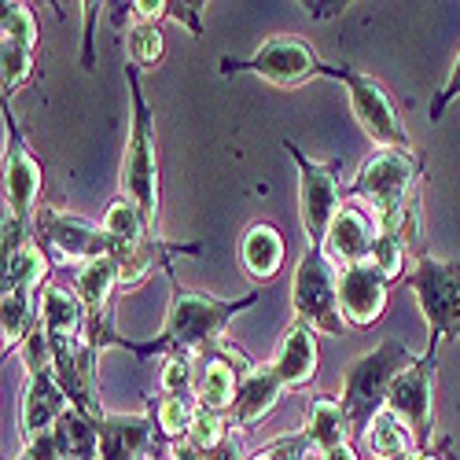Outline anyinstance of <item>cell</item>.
Segmentation results:
<instances>
[{"label":"cell","instance_id":"6da1fadb","mask_svg":"<svg viewBox=\"0 0 460 460\" xmlns=\"http://www.w3.org/2000/svg\"><path fill=\"white\" fill-rule=\"evenodd\" d=\"M254 302H261V291H247L243 298H214L207 291H188L173 280V302L163 332L151 342H137L126 335H114L111 347H122L129 354H137L140 361L147 358H196L225 339L228 321L236 314L251 310Z\"/></svg>","mask_w":460,"mask_h":460},{"label":"cell","instance_id":"7a4b0ae2","mask_svg":"<svg viewBox=\"0 0 460 460\" xmlns=\"http://www.w3.org/2000/svg\"><path fill=\"white\" fill-rule=\"evenodd\" d=\"M424 173V163L409 147H376V155L358 170V177L347 184V199H358L372 207L383 221V228H398L405 243H416L420 236V207H416V181Z\"/></svg>","mask_w":460,"mask_h":460},{"label":"cell","instance_id":"3957f363","mask_svg":"<svg viewBox=\"0 0 460 460\" xmlns=\"http://www.w3.org/2000/svg\"><path fill=\"white\" fill-rule=\"evenodd\" d=\"M129 85V140L122 159V196L140 207L144 221L159 233V147H155V114H151L140 85V66L126 63Z\"/></svg>","mask_w":460,"mask_h":460},{"label":"cell","instance_id":"277c9868","mask_svg":"<svg viewBox=\"0 0 460 460\" xmlns=\"http://www.w3.org/2000/svg\"><path fill=\"white\" fill-rule=\"evenodd\" d=\"M416 361V354L405 350V342L398 339H383L376 350H368L365 358H358L347 368V379H342V409H347L350 431L365 435L368 424L376 420V412L387 409V394L394 387V379Z\"/></svg>","mask_w":460,"mask_h":460},{"label":"cell","instance_id":"5b68a950","mask_svg":"<svg viewBox=\"0 0 460 460\" xmlns=\"http://www.w3.org/2000/svg\"><path fill=\"white\" fill-rule=\"evenodd\" d=\"M420 298V314L428 321V358H438L442 342L460 339V261H442L431 254H416L405 277Z\"/></svg>","mask_w":460,"mask_h":460},{"label":"cell","instance_id":"8992f818","mask_svg":"<svg viewBox=\"0 0 460 460\" xmlns=\"http://www.w3.org/2000/svg\"><path fill=\"white\" fill-rule=\"evenodd\" d=\"M291 305L314 332L332 339L347 335V321L339 314V265H332L321 247H305L291 280Z\"/></svg>","mask_w":460,"mask_h":460},{"label":"cell","instance_id":"52a82bcc","mask_svg":"<svg viewBox=\"0 0 460 460\" xmlns=\"http://www.w3.org/2000/svg\"><path fill=\"white\" fill-rule=\"evenodd\" d=\"M321 59L317 52L302 41L295 33H277V37H265L258 45V52L251 59H236V56H225L221 59V74L233 78V74H254V78L280 85V89H298L305 82L321 78Z\"/></svg>","mask_w":460,"mask_h":460},{"label":"cell","instance_id":"ba28073f","mask_svg":"<svg viewBox=\"0 0 460 460\" xmlns=\"http://www.w3.org/2000/svg\"><path fill=\"white\" fill-rule=\"evenodd\" d=\"M321 78H335V82L347 85L354 119L361 122L365 137L376 147H405V151L412 147V140L402 126V114H398L391 93L383 89V82H376L372 74H361L354 66H332V63L321 66Z\"/></svg>","mask_w":460,"mask_h":460},{"label":"cell","instance_id":"9c48e42d","mask_svg":"<svg viewBox=\"0 0 460 460\" xmlns=\"http://www.w3.org/2000/svg\"><path fill=\"white\" fill-rule=\"evenodd\" d=\"M288 155L295 159L298 170V199H302V225H305V236H310V247H324V236L335 221V214L347 203V184H342L339 170L342 163H317L310 155H302V147L295 140H284Z\"/></svg>","mask_w":460,"mask_h":460},{"label":"cell","instance_id":"30bf717a","mask_svg":"<svg viewBox=\"0 0 460 460\" xmlns=\"http://www.w3.org/2000/svg\"><path fill=\"white\" fill-rule=\"evenodd\" d=\"M33 240L56 251L66 261H96V258H111L114 254V240L107 236L103 225H93L78 214H66L56 207H41L33 217Z\"/></svg>","mask_w":460,"mask_h":460},{"label":"cell","instance_id":"8fae6325","mask_svg":"<svg viewBox=\"0 0 460 460\" xmlns=\"http://www.w3.org/2000/svg\"><path fill=\"white\" fill-rule=\"evenodd\" d=\"M435 368L438 358H416L398 379L387 394V409L398 412L405 424L412 428L420 449H431L435 446Z\"/></svg>","mask_w":460,"mask_h":460},{"label":"cell","instance_id":"7c38bea8","mask_svg":"<svg viewBox=\"0 0 460 460\" xmlns=\"http://www.w3.org/2000/svg\"><path fill=\"white\" fill-rule=\"evenodd\" d=\"M4 126H8V151H4V207L8 214L22 217L26 225H33L37 214V199H41L45 188V170L41 159L33 155V147L26 144L12 107L4 103Z\"/></svg>","mask_w":460,"mask_h":460},{"label":"cell","instance_id":"4fadbf2b","mask_svg":"<svg viewBox=\"0 0 460 460\" xmlns=\"http://www.w3.org/2000/svg\"><path fill=\"white\" fill-rule=\"evenodd\" d=\"M254 368V361L247 358V350L233 347V342H217V347L199 354V368H196V402L203 409L214 412H233L236 398H240V383L243 376Z\"/></svg>","mask_w":460,"mask_h":460},{"label":"cell","instance_id":"5bb4252c","mask_svg":"<svg viewBox=\"0 0 460 460\" xmlns=\"http://www.w3.org/2000/svg\"><path fill=\"white\" fill-rule=\"evenodd\" d=\"M391 280L383 277L372 261H358L339 270V314L347 321V328H372L391 298Z\"/></svg>","mask_w":460,"mask_h":460},{"label":"cell","instance_id":"9a60e30c","mask_svg":"<svg viewBox=\"0 0 460 460\" xmlns=\"http://www.w3.org/2000/svg\"><path fill=\"white\" fill-rule=\"evenodd\" d=\"M100 435V460H163L170 446L159 442L155 424L147 412H103L93 420Z\"/></svg>","mask_w":460,"mask_h":460},{"label":"cell","instance_id":"2e32d148","mask_svg":"<svg viewBox=\"0 0 460 460\" xmlns=\"http://www.w3.org/2000/svg\"><path fill=\"white\" fill-rule=\"evenodd\" d=\"M379 214L358 199H347L342 203V210L335 214L328 236H324V258L332 265H339V270H347V265H358V261H368L376 240H379Z\"/></svg>","mask_w":460,"mask_h":460},{"label":"cell","instance_id":"e0dca14e","mask_svg":"<svg viewBox=\"0 0 460 460\" xmlns=\"http://www.w3.org/2000/svg\"><path fill=\"white\" fill-rule=\"evenodd\" d=\"M96 358L100 350H93L85 339H52V365H56L59 387L74 409H82L93 420L103 416V405L96 394Z\"/></svg>","mask_w":460,"mask_h":460},{"label":"cell","instance_id":"ac0fdd59","mask_svg":"<svg viewBox=\"0 0 460 460\" xmlns=\"http://www.w3.org/2000/svg\"><path fill=\"white\" fill-rule=\"evenodd\" d=\"M70 409V398L63 394L56 372H37L26 376V391H22V420H19V431L22 442L37 438V435H49L59 416Z\"/></svg>","mask_w":460,"mask_h":460},{"label":"cell","instance_id":"d6986e66","mask_svg":"<svg viewBox=\"0 0 460 460\" xmlns=\"http://www.w3.org/2000/svg\"><path fill=\"white\" fill-rule=\"evenodd\" d=\"M273 372L291 391L314 387V379H317V332L305 321L295 317L288 324L280 347H277V358H273Z\"/></svg>","mask_w":460,"mask_h":460},{"label":"cell","instance_id":"ffe728a7","mask_svg":"<svg viewBox=\"0 0 460 460\" xmlns=\"http://www.w3.org/2000/svg\"><path fill=\"white\" fill-rule=\"evenodd\" d=\"M288 387L280 383V376L273 372V365H254L243 383H240V398H236V409H233V428L236 431H247V428H258L265 416H270L280 402Z\"/></svg>","mask_w":460,"mask_h":460},{"label":"cell","instance_id":"44dd1931","mask_svg":"<svg viewBox=\"0 0 460 460\" xmlns=\"http://www.w3.org/2000/svg\"><path fill=\"white\" fill-rule=\"evenodd\" d=\"M288 258L284 233L270 221H254L247 233L240 236V261L254 280H277Z\"/></svg>","mask_w":460,"mask_h":460},{"label":"cell","instance_id":"7402d4cb","mask_svg":"<svg viewBox=\"0 0 460 460\" xmlns=\"http://www.w3.org/2000/svg\"><path fill=\"white\" fill-rule=\"evenodd\" d=\"M41 324H45L49 339H85L89 310H85L78 288L49 284L41 291Z\"/></svg>","mask_w":460,"mask_h":460},{"label":"cell","instance_id":"603a6c76","mask_svg":"<svg viewBox=\"0 0 460 460\" xmlns=\"http://www.w3.org/2000/svg\"><path fill=\"white\" fill-rule=\"evenodd\" d=\"M122 288V270L114 258H96L89 265H82L78 273V295L89 310V321H103V317H114L111 314V298L114 291Z\"/></svg>","mask_w":460,"mask_h":460},{"label":"cell","instance_id":"cb8c5ba5","mask_svg":"<svg viewBox=\"0 0 460 460\" xmlns=\"http://www.w3.org/2000/svg\"><path fill=\"white\" fill-rule=\"evenodd\" d=\"M365 438H368V449H372L376 460H409L420 449L412 428L405 424L398 412H391V409L376 412V420L368 424Z\"/></svg>","mask_w":460,"mask_h":460},{"label":"cell","instance_id":"d4e9b609","mask_svg":"<svg viewBox=\"0 0 460 460\" xmlns=\"http://www.w3.org/2000/svg\"><path fill=\"white\" fill-rule=\"evenodd\" d=\"M0 324H4V354L22 350V342L41 324V305L37 295L26 291H4L0 295Z\"/></svg>","mask_w":460,"mask_h":460},{"label":"cell","instance_id":"484cf974","mask_svg":"<svg viewBox=\"0 0 460 460\" xmlns=\"http://www.w3.org/2000/svg\"><path fill=\"white\" fill-rule=\"evenodd\" d=\"M37 288H49V254L45 247L30 240L15 254L4 258V291H26L37 295Z\"/></svg>","mask_w":460,"mask_h":460},{"label":"cell","instance_id":"4316f807","mask_svg":"<svg viewBox=\"0 0 460 460\" xmlns=\"http://www.w3.org/2000/svg\"><path fill=\"white\" fill-rule=\"evenodd\" d=\"M305 435L314 438V449L317 453L335 449V446H347L350 420H347V409H342V402L317 394L310 402V424H305Z\"/></svg>","mask_w":460,"mask_h":460},{"label":"cell","instance_id":"83f0119b","mask_svg":"<svg viewBox=\"0 0 460 460\" xmlns=\"http://www.w3.org/2000/svg\"><path fill=\"white\" fill-rule=\"evenodd\" d=\"M56 431V442L63 449L66 460H100V435H96V424L93 416H85L82 409H66L59 416V424L52 428Z\"/></svg>","mask_w":460,"mask_h":460},{"label":"cell","instance_id":"f1b7e54d","mask_svg":"<svg viewBox=\"0 0 460 460\" xmlns=\"http://www.w3.org/2000/svg\"><path fill=\"white\" fill-rule=\"evenodd\" d=\"M196 409H199V402L191 405V398H170V394L147 398V416H151V424H155V435H159L163 446H173V442L188 438Z\"/></svg>","mask_w":460,"mask_h":460},{"label":"cell","instance_id":"f546056e","mask_svg":"<svg viewBox=\"0 0 460 460\" xmlns=\"http://www.w3.org/2000/svg\"><path fill=\"white\" fill-rule=\"evenodd\" d=\"M100 225L107 228V236H111L114 243H147V240H159L155 228L144 221L140 207L129 203L126 196H122V199H114V203L107 207V214H103Z\"/></svg>","mask_w":460,"mask_h":460},{"label":"cell","instance_id":"4dcf8cb0","mask_svg":"<svg viewBox=\"0 0 460 460\" xmlns=\"http://www.w3.org/2000/svg\"><path fill=\"white\" fill-rule=\"evenodd\" d=\"M368 261L391 284H398L402 277H409V243H405V236L398 233V228H379V240H376Z\"/></svg>","mask_w":460,"mask_h":460},{"label":"cell","instance_id":"1f68e13d","mask_svg":"<svg viewBox=\"0 0 460 460\" xmlns=\"http://www.w3.org/2000/svg\"><path fill=\"white\" fill-rule=\"evenodd\" d=\"M228 435H233V420L228 416H221V412H214V409H196V420H191V431H188V446H196L199 453H210V449H217Z\"/></svg>","mask_w":460,"mask_h":460},{"label":"cell","instance_id":"d6a6232c","mask_svg":"<svg viewBox=\"0 0 460 460\" xmlns=\"http://www.w3.org/2000/svg\"><path fill=\"white\" fill-rule=\"evenodd\" d=\"M126 52H129V63H133V66H155V63H163V56H166L163 30L151 26V22L129 26V33H126Z\"/></svg>","mask_w":460,"mask_h":460},{"label":"cell","instance_id":"836d02e7","mask_svg":"<svg viewBox=\"0 0 460 460\" xmlns=\"http://www.w3.org/2000/svg\"><path fill=\"white\" fill-rule=\"evenodd\" d=\"M0 63H4V103H8V96H15L37 74V56L22 45L4 41V49H0Z\"/></svg>","mask_w":460,"mask_h":460},{"label":"cell","instance_id":"e575fe53","mask_svg":"<svg viewBox=\"0 0 460 460\" xmlns=\"http://www.w3.org/2000/svg\"><path fill=\"white\" fill-rule=\"evenodd\" d=\"M0 30H4V41L22 45L30 52H37V19L26 4H4V15H0Z\"/></svg>","mask_w":460,"mask_h":460},{"label":"cell","instance_id":"d590c367","mask_svg":"<svg viewBox=\"0 0 460 460\" xmlns=\"http://www.w3.org/2000/svg\"><path fill=\"white\" fill-rule=\"evenodd\" d=\"M159 383H163V394L188 398L196 391V358H166Z\"/></svg>","mask_w":460,"mask_h":460},{"label":"cell","instance_id":"8d00e7d4","mask_svg":"<svg viewBox=\"0 0 460 460\" xmlns=\"http://www.w3.org/2000/svg\"><path fill=\"white\" fill-rule=\"evenodd\" d=\"M261 449L270 453V460H305L314 453V438L305 431H291V435L273 438L270 446H261Z\"/></svg>","mask_w":460,"mask_h":460},{"label":"cell","instance_id":"74e56055","mask_svg":"<svg viewBox=\"0 0 460 460\" xmlns=\"http://www.w3.org/2000/svg\"><path fill=\"white\" fill-rule=\"evenodd\" d=\"M203 12H207L203 0H188V4H181V0H166V19L188 26L191 37H203Z\"/></svg>","mask_w":460,"mask_h":460},{"label":"cell","instance_id":"f35d334b","mask_svg":"<svg viewBox=\"0 0 460 460\" xmlns=\"http://www.w3.org/2000/svg\"><path fill=\"white\" fill-rule=\"evenodd\" d=\"M460 96V56L453 59V66H449V78H446V85L435 93V100H431V122H442V114L449 111V103Z\"/></svg>","mask_w":460,"mask_h":460},{"label":"cell","instance_id":"ab89813d","mask_svg":"<svg viewBox=\"0 0 460 460\" xmlns=\"http://www.w3.org/2000/svg\"><path fill=\"white\" fill-rule=\"evenodd\" d=\"M15 460H66V456L56 442V431H49V435H37V438L22 442V453Z\"/></svg>","mask_w":460,"mask_h":460},{"label":"cell","instance_id":"60d3db41","mask_svg":"<svg viewBox=\"0 0 460 460\" xmlns=\"http://www.w3.org/2000/svg\"><path fill=\"white\" fill-rule=\"evenodd\" d=\"M85 8V37H82V70H96V45H93V22L100 4H82Z\"/></svg>","mask_w":460,"mask_h":460},{"label":"cell","instance_id":"b9f144b4","mask_svg":"<svg viewBox=\"0 0 460 460\" xmlns=\"http://www.w3.org/2000/svg\"><path fill=\"white\" fill-rule=\"evenodd\" d=\"M203 460H243V438H240V431L233 428V435H228L217 449H210Z\"/></svg>","mask_w":460,"mask_h":460},{"label":"cell","instance_id":"7bdbcfd3","mask_svg":"<svg viewBox=\"0 0 460 460\" xmlns=\"http://www.w3.org/2000/svg\"><path fill=\"white\" fill-rule=\"evenodd\" d=\"M409 460H453V438H438L431 449H416Z\"/></svg>","mask_w":460,"mask_h":460},{"label":"cell","instance_id":"ee69618b","mask_svg":"<svg viewBox=\"0 0 460 460\" xmlns=\"http://www.w3.org/2000/svg\"><path fill=\"white\" fill-rule=\"evenodd\" d=\"M207 453H199L196 446H188V442H173L170 449H166V456L163 460H203Z\"/></svg>","mask_w":460,"mask_h":460},{"label":"cell","instance_id":"f6af8a7d","mask_svg":"<svg viewBox=\"0 0 460 460\" xmlns=\"http://www.w3.org/2000/svg\"><path fill=\"white\" fill-rule=\"evenodd\" d=\"M321 460H358V453H354V446L347 442V446H335V449H324V453H321Z\"/></svg>","mask_w":460,"mask_h":460},{"label":"cell","instance_id":"bcb514c9","mask_svg":"<svg viewBox=\"0 0 460 460\" xmlns=\"http://www.w3.org/2000/svg\"><path fill=\"white\" fill-rule=\"evenodd\" d=\"M247 460H270V453H265V449H258V453H251Z\"/></svg>","mask_w":460,"mask_h":460}]
</instances>
